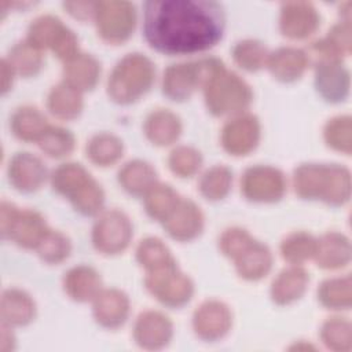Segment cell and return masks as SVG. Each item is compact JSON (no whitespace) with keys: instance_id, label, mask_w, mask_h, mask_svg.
I'll use <instances>...</instances> for the list:
<instances>
[{"instance_id":"cell-1","label":"cell","mask_w":352,"mask_h":352,"mask_svg":"<svg viewBox=\"0 0 352 352\" xmlns=\"http://www.w3.org/2000/svg\"><path fill=\"white\" fill-rule=\"evenodd\" d=\"M224 26V10L216 1L144 3V37L162 54L184 55L209 50L221 38Z\"/></svg>"},{"instance_id":"cell-2","label":"cell","mask_w":352,"mask_h":352,"mask_svg":"<svg viewBox=\"0 0 352 352\" xmlns=\"http://www.w3.org/2000/svg\"><path fill=\"white\" fill-rule=\"evenodd\" d=\"M294 190L304 199H320L329 205H344L351 195V175L341 165L304 164L294 170Z\"/></svg>"},{"instance_id":"cell-3","label":"cell","mask_w":352,"mask_h":352,"mask_svg":"<svg viewBox=\"0 0 352 352\" xmlns=\"http://www.w3.org/2000/svg\"><path fill=\"white\" fill-rule=\"evenodd\" d=\"M54 190L69 198L74 209L85 216L99 213L104 202V192L100 184L80 165L63 164L58 166L51 177Z\"/></svg>"},{"instance_id":"cell-4","label":"cell","mask_w":352,"mask_h":352,"mask_svg":"<svg viewBox=\"0 0 352 352\" xmlns=\"http://www.w3.org/2000/svg\"><path fill=\"white\" fill-rule=\"evenodd\" d=\"M154 65L142 54H128L113 69L109 81V96L121 104H128L144 95L154 82Z\"/></svg>"},{"instance_id":"cell-5","label":"cell","mask_w":352,"mask_h":352,"mask_svg":"<svg viewBox=\"0 0 352 352\" xmlns=\"http://www.w3.org/2000/svg\"><path fill=\"white\" fill-rule=\"evenodd\" d=\"M208 110L214 116L236 114L252 102L250 87L220 63L204 85Z\"/></svg>"},{"instance_id":"cell-6","label":"cell","mask_w":352,"mask_h":352,"mask_svg":"<svg viewBox=\"0 0 352 352\" xmlns=\"http://www.w3.org/2000/svg\"><path fill=\"white\" fill-rule=\"evenodd\" d=\"M0 228L3 238L26 249H36L50 231L43 216L34 210H19L10 202H1Z\"/></svg>"},{"instance_id":"cell-7","label":"cell","mask_w":352,"mask_h":352,"mask_svg":"<svg viewBox=\"0 0 352 352\" xmlns=\"http://www.w3.org/2000/svg\"><path fill=\"white\" fill-rule=\"evenodd\" d=\"M220 63L216 58H206L169 66L164 73V94L172 100L188 99L198 87L205 85L209 76Z\"/></svg>"},{"instance_id":"cell-8","label":"cell","mask_w":352,"mask_h":352,"mask_svg":"<svg viewBox=\"0 0 352 352\" xmlns=\"http://www.w3.org/2000/svg\"><path fill=\"white\" fill-rule=\"evenodd\" d=\"M28 41L38 50L50 48L65 62L78 54L76 34L60 19L52 15H41L32 22L28 32Z\"/></svg>"},{"instance_id":"cell-9","label":"cell","mask_w":352,"mask_h":352,"mask_svg":"<svg viewBox=\"0 0 352 352\" xmlns=\"http://www.w3.org/2000/svg\"><path fill=\"white\" fill-rule=\"evenodd\" d=\"M94 18L99 36L107 43L120 44L135 29L136 10L129 1H98Z\"/></svg>"},{"instance_id":"cell-10","label":"cell","mask_w":352,"mask_h":352,"mask_svg":"<svg viewBox=\"0 0 352 352\" xmlns=\"http://www.w3.org/2000/svg\"><path fill=\"white\" fill-rule=\"evenodd\" d=\"M147 290L162 304L180 307L186 304L194 292L191 279L175 265L148 272L146 276Z\"/></svg>"},{"instance_id":"cell-11","label":"cell","mask_w":352,"mask_h":352,"mask_svg":"<svg viewBox=\"0 0 352 352\" xmlns=\"http://www.w3.org/2000/svg\"><path fill=\"white\" fill-rule=\"evenodd\" d=\"M132 238L129 219L120 210L103 213L92 230V243L103 254H117L126 249Z\"/></svg>"},{"instance_id":"cell-12","label":"cell","mask_w":352,"mask_h":352,"mask_svg":"<svg viewBox=\"0 0 352 352\" xmlns=\"http://www.w3.org/2000/svg\"><path fill=\"white\" fill-rule=\"evenodd\" d=\"M241 186L243 195L254 202H275L282 198L286 190L283 173L265 165L246 169Z\"/></svg>"},{"instance_id":"cell-13","label":"cell","mask_w":352,"mask_h":352,"mask_svg":"<svg viewBox=\"0 0 352 352\" xmlns=\"http://www.w3.org/2000/svg\"><path fill=\"white\" fill-rule=\"evenodd\" d=\"M319 26V14L311 3H285L280 8L279 28L283 36L301 40L309 37Z\"/></svg>"},{"instance_id":"cell-14","label":"cell","mask_w":352,"mask_h":352,"mask_svg":"<svg viewBox=\"0 0 352 352\" xmlns=\"http://www.w3.org/2000/svg\"><path fill=\"white\" fill-rule=\"evenodd\" d=\"M260 139L258 120L252 114L239 116L226 124L221 132V144L232 155H246Z\"/></svg>"},{"instance_id":"cell-15","label":"cell","mask_w":352,"mask_h":352,"mask_svg":"<svg viewBox=\"0 0 352 352\" xmlns=\"http://www.w3.org/2000/svg\"><path fill=\"white\" fill-rule=\"evenodd\" d=\"M195 333L208 341L219 340L226 336L231 327V312L220 301H205L194 314L192 319Z\"/></svg>"},{"instance_id":"cell-16","label":"cell","mask_w":352,"mask_h":352,"mask_svg":"<svg viewBox=\"0 0 352 352\" xmlns=\"http://www.w3.org/2000/svg\"><path fill=\"white\" fill-rule=\"evenodd\" d=\"M166 232L177 241H190L204 228V216L190 199H180L172 213L162 221Z\"/></svg>"},{"instance_id":"cell-17","label":"cell","mask_w":352,"mask_h":352,"mask_svg":"<svg viewBox=\"0 0 352 352\" xmlns=\"http://www.w3.org/2000/svg\"><path fill=\"white\" fill-rule=\"evenodd\" d=\"M315 85L327 102H341L349 92V73L341 60H322L316 65Z\"/></svg>"},{"instance_id":"cell-18","label":"cell","mask_w":352,"mask_h":352,"mask_svg":"<svg viewBox=\"0 0 352 352\" xmlns=\"http://www.w3.org/2000/svg\"><path fill=\"white\" fill-rule=\"evenodd\" d=\"M8 177L16 190L32 192L45 182L47 169L38 157L30 153H18L10 161Z\"/></svg>"},{"instance_id":"cell-19","label":"cell","mask_w":352,"mask_h":352,"mask_svg":"<svg viewBox=\"0 0 352 352\" xmlns=\"http://www.w3.org/2000/svg\"><path fill=\"white\" fill-rule=\"evenodd\" d=\"M133 337L143 348H161L166 345L172 337V323L161 312L146 311L139 315L135 323Z\"/></svg>"},{"instance_id":"cell-20","label":"cell","mask_w":352,"mask_h":352,"mask_svg":"<svg viewBox=\"0 0 352 352\" xmlns=\"http://www.w3.org/2000/svg\"><path fill=\"white\" fill-rule=\"evenodd\" d=\"M129 314L128 297L117 289L100 290L94 298V316L104 327L121 326Z\"/></svg>"},{"instance_id":"cell-21","label":"cell","mask_w":352,"mask_h":352,"mask_svg":"<svg viewBox=\"0 0 352 352\" xmlns=\"http://www.w3.org/2000/svg\"><path fill=\"white\" fill-rule=\"evenodd\" d=\"M314 257L320 268H341L346 265L351 258L349 239L338 232H327L320 239H316V250Z\"/></svg>"},{"instance_id":"cell-22","label":"cell","mask_w":352,"mask_h":352,"mask_svg":"<svg viewBox=\"0 0 352 352\" xmlns=\"http://www.w3.org/2000/svg\"><path fill=\"white\" fill-rule=\"evenodd\" d=\"M235 268L239 276L248 280L261 279L268 274L272 265L270 249L253 239L235 258Z\"/></svg>"},{"instance_id":"cell-23","label":"cell","mask_w":352,"mask_h":352,"mask_svg":"<svg viewBox=\"0 0 352 352\" xmlns=\"http://www.w3.org/2000/svg\"><path fill=\"white\" fill-rule=\"evenodd\" d=\"M267 63L276 80L290 82L302 76L308 65V56L298 48L283 47L268 55Z\"/></svg>"},{"instance_id":"cell-24","label":"cell","mask_w":352,"mask_h":352,"mask_svg":"<svg viewBox=\"0 0 352 352\" xmlns=\"http://www.w3.org/2000/svg\"><path fill=\"white\" fill-rule=\"evenodd\" d=\"M147 139L157 146H168L176 142L182 133V122L169 110L158 109L148 114L144 122Z\"/></svg>"},{"instance_id":"cell-25","label":"cell","mask_w":352,"mask_h":352,"mask_svg":"<svg viewBox=\"0 0 352 352\" xmlns=\"http://www.w3.org/2000/svg\"><path fill=\"white\" fill-rule=\"evenodd\" d=\"M100 65L88 54H77L65 63V82L81 91L92 89L99 80Z\"/></svg>"},{"instance_id":"cell-26","label":"cell","mask_w":352,"mask_h":352,"mask_svg":"<svg viewBox=\"0 0 352 352\" xmlns=\"http://www.w3.org/2000/svg\"><path fill=\"white\" fill-rule=\"evenodd\" d=\"M65 292L76 301L94 300L100 293L102 280L99 274L87 265L72 268L63 279Z\"/></svg>"},{"instance_id":"cell-27","label":"cell","mask_w":352,"mask_h":352,"mask_svg":"<svg viewBox=\"0 0 352 352\" xmlns=\"http://www.w3.org/2000/svg\"><path fill=\"white\" fill-rule=\"evenodd\" d=\"M308 280L309 276L307 271L300 267H290L287 270H283L272 283V300L280 305L290 304L298 300L304 294Z\"/></svg>"},{"instance_id":"cell-28","label":"cell","mask_w":352,"mask_h":352,"mask_svg":"<svg viewBox=\"0 0 352 352\" xmlns=\"http://www.w3.org/2000/svg\"><path fill=\"white\" fill-rule=\"evenodd\" d=\"M314 52L322 60H341L351 51V23L342 21L334 25L323 40L314 43Z\"/></svg>"},{"instance_id":"cell-29","label":"cell","mask_w":352,"mask_h":352,"mask_svg":"<svg viewBox=\"0 0 352 352\" xmlns=\"http://www.w3.org/2000/svg\"><path fill=\"white\" fill-rule=\"evenodd\" d=\"M34 302L22 290L8 289L1 297V318L4 323L23 326L34 318Z\"/></svg>"},{"instance_id":"cell-30","label":"cell","mask_w":352,"mask_h":352,"mask_svg":"<svg viewBox=\"0 0 352 352\" xmlns=\"http://www.w3.org/2000/svg\"><path fill=\"white\" fill-rule=\"evenodd\" d=\"M48 128L47 118L36 107H19L11 117L12 133L25 142H38Z\"/></svg>"},{"instance_id":"cell-31","label":"cell","mask_w":352,"mask_h":352,"mask_svg":"<svg viewBox=\"0 0 352 352\" xmlns=\"http://www.w3.org/2000/svg\"><path fill=\"white\" fill-rule=\"evenodd\" d=\"M118 182L129 194L144 195L155 184V170L144 161H129L118 172Z\"/></svg>"},{"instance_id":"cell-32","label":"cell","mask_w":352,"mask_h":352,"mask_svg":"<svg viewBox=\"0 0 352 352\" xmlns=\"http://www.w3.org/2000/svg\"><path fill=\"white\" fill-rule=\"evenodd\" d=\"M47 106L48 110L58 118H76L82 110L81 92L63 81L51 89Z\"/></svg>"},{"instance_id":"cell-33","label":"cell","mask_w":352,"mask_h":352,"mask_svg":"<svg viewBox=\"0 0 352 352\" xmlns=\"http://www.w3.org/2000/svg\"><path fill=\"white\" fill-rule=\"evenodd\" d=\"M182 198L177 192L168 184L155 183L144 194V206L146 212L155 220L164 221L172 210L176 208Z\"/></svg>"},{"instance_id":"cell-34","label":"cell","mask_w":352,"mask_h":352,"mask_svg":"<svg viewBox=\"0 0 352 352\" xmlns=\"http://www.w3.org/2000/svg\"><path fill=\"white\" fill-rule=\"evenodd\" d=\"M122 151V142L111 133H98L87 144V157L100 166H109L117 162Z\"/></svg>"},{"instance_id":"cell-35","label":"cell","mask_w":352,"mask_h":352,"mask_svg":"<svg viewBox=\"0 0 352 352\" xmlns=\"http://www.w3.org/2000/svg\"><path fill=\"white\" fill-rule=\"evenodd\" d=\"M7 60L14 69V72L23 77L37 74L43 66L41 50L30 44L28 40L15 44L11 48Z\"/></svg>"},{"instance_id":"cell-36","label":"cell","mask_w":352,"mask_h":352,"mask_svg":"<svg viewBox=\"0 0 352 352\" xmlns=\"http://www.w3.org/2000/svg\"><path fill=\"white\" fill-rule=\"evenodd\" d=\"M136 257L138 261L147 270V272L175 265V260L169 249L162 243V241L157 238L143 239L138 246Z\"/></svg>"},{"instance_id":"cell-37","label":"cell","mask_w":352,"mask_h":352,"mask_svg":"<svg viewBox=\"0 0 352 352\" xmlns=\"http://www.w3.org/2000/svg\"><path fill=\"white\" fill-rule=\"evenodd\" d=\"M318 297L322 305L331 309H346L351 307V278H333L324 280L319 290Z\"/></svg>"},{"instance_id":"cell-38","label":"cell","mask_w":352,"mask_h":352,"mask_svg":"<svg viewBox=\"0 0 352 352\" xmlns=\"http://www.w3.org/2000/svg\"><path fill=\"white\" fill-rule=\"evenodd\" d=\"M231 182V170L227 166L216 165L202 175L199 180V191L205 198L210 201H217L228 194Z\"/></svg>"},{"instance_id":"cell-39","label":"cell","mask_w":352,"mask_h":352,"mask_svg":"<svg viewBox=\"0 0 352 352\" xmlns=\"http://www.w3.org/2000/svg\"><path fill=\"white\" fill-rule=\"evenodd\" d=\"M315 250L316 239L311 234L302 231L287 235L280 245L282 257L293 264H300L314 257Z\"/></svg>"},{"instance_id":"cell-40","label":"cell","mask_w":352,"mask_h":352,"mask_svg":"<svg viewBox=\"0 0 352 352\" xmlns=\"http://www.w3.org/2000/svg\"><path fill=\"white\" fill-rule=\"evenodd\" d=\"M234 60L245 70L256 72L268 60L267 48L257 40L239 41L232 50Z\"/></svg>"},{"instance_id":"cell-41","label":"cell","mask_w":352,"mask_h":352,"mask_svg":"<svg viewBox=\"0 0 352 352\" xmlns=\"http://www.w3.org/2000/svg\"><path fill=\"white\" fill-rule=\"evenodd\" d=\"M38 146L47 155L60 158L73 151L74 136L67 129L50 125V128L40 138Z\"/></svg>"},{"instance_id":"cell-42","label":"cell","mask_w":352,"mask_h":352,"mask_svg":"<svg viewBox=\"0 0 352 352\" xmlns=\"http://www.w3.org/2000/svg\"><path fill=\"white\" fill-rule=\"evenodd\" d=\"M324 140L331 148L349 154L352 147L351 117L338 116L331 118L324 126Z\"/></svg>"},{"instance_id":"cell-43","label":"cell","mask_w":352,"mask_h":352,"mask_svg":"<svg viewBox=\"0 0 352 352\" xmlns=\"http://www.w3.org/2000/svg\"><path fill=\"white\" fill-rule=\"evenodd\" d=\"M70 241L66 235L58 231L50 230L40 245L36 248L38 256L51 264L63 261L70 253Z\"/></svg>"},{"instance_id":"cell-44","label":"cell","mask_w":352,"mask_h":352,"mask_svg":"<svg viewBox=\"0 0 352 352\" xmlns=\"http://www.w3.org/2000/svg\"><path fill=\"white\" fill-rule=\"evenodd\" d=\"M323 342L334 351L351 349V324L346 319L331 318L329 319L320 331Z\"/></svg>"},{"instance_id":"cell-45","label":"cell","mask_w":352,"mask_h":352,"mask_svg":"<svg viewBox=\"0 0 352 352\" xmlns=\"http://www.w3.org/2000/svg\"><path fill=\"white\" fill-rule=\"evenodd\" d=\"M168 164L175 175L180 177H190L198 172L202 164V157L195 148L180 146L170 153Z\"/></svg>"},{"instance_id":"cell-46","label":"cell","mask_w":352,"mask_h":352,"mask_svg":"<svg viewBox=\"0 0 352 352\" xmlns=\"http://www.w3.org/2000/svg\"><path fill=\"white\" fill-rule=\"evenodd\" d=\"M253 241L252 235L242 230V228H230L223 232L220 236L219 245L221 252L230 257L231 260L235 258L250 242Z\"/></svg>"},{"instance_id":"cell-47","label":"cell","mask_w":352,"mask_h":352,"mask_svg":"<svg viewBox=\"0 0 352 352\" xmlns=\"http://www.w3.org/2000/svg\"><path fill=\"white\" fill-rule=\"evenodd\" d=\"M65 10H67L69 14H72L77 19H88L94 16L95 14V3L88 1H73V3H65Z\"/></svg>"},{"instance_id":"cell-48","label":"cell","mask_w":352,"mask_h":352,"mask_svg":"<svg viewBox=\"0 0 352 352\" xmlns=\"http://www.w3.org/2000/svg\"><path fill=\"white\" fill-rule=\"evenodd\" d=\"M14 69L8 63L7 59L1 60V91L6 94L11 85H12V78H14Z\"/></svg>"}]
</instances>
